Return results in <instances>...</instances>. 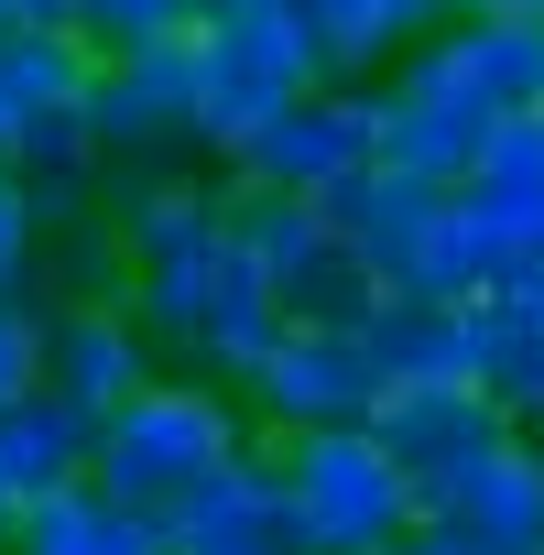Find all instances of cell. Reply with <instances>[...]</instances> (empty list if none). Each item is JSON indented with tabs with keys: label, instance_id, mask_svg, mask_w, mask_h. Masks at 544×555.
<instances>
[{
	"label": "cell",
	"instance_id": "obj_12",
	"mask_svg": "<svg viewBox=\"0 0 544 555\" xmlns=\"http://www.w3.org/2000/svg\"><path fill=\"white\" fill-rule=\"evenodd\" d=\"M381 447H392V468L414 479V512H436L501 436H511V414L490 403V392H381Z\"/></svg>",
	"mask_w": 544,
	"mask_h": 555
},
{
	"label": "cell",
	"instance_id": "obj_2",
	"mask_svg": "<svg viewBox=\"0 0 544 555\" xmlns=\"http://www.w3.org/2000/svg\"><path fill=\"white\" fill-rule=\"evenodd\" d=\"M381 164L414 185H468L479 153L544 99V23H436L381 88Z\"/></svg>",
	"mask_w": 544,
	"mask_h": 555
},
{
	"label": "cell",
	"instance_id": "obj_24",
	"mask_svg": "<svg viewBox=\"0 0 544 555\" xmlns=\"http://www.w3.org/2000/svg\"><path fill=\"white\" fill-rule=\"evenodd\" d=\"M468 196H490V207H544V120H511V131L479 153Z\"/></svg>",
	"mask_w": 544,
	"mask_h": 555
},
{
	"label": "cell",
	"instance_id": "obj_4",
	"mask_svg": "<svg viewBox=\"0 0 544 555\" xmlns=\"http://www.w3.org/2000/svg\"><path fill=\"white\" fill-rule=\"evenodd\" d=\"M196 55V131H207V164H229L261 120H284L295 99L338 88L327 77V44L295 23V12H218L185 34Z\"/></svg>",
	"mask_w": 544,
	"mask_h": 555
},
{
	"label": "cell",
	"instance_id": "obj_5",
	"mask_svg": "<svg viewBox=\"0 0 544 555\" xmlns=\"http://www.w3.org/2000/svg\"><path fill=\"white\" fill-rule=\"evenodd\" d=\"M272 457H284V501H295V544L306 555H381V544H403L425 522L414 479L381 447V425H327V436L272 447Z\"/></svg>",
	"mask_w": 544,
	"mask_h": 555
},
{
	"label": "cell",
	"instance_id": "obj_7",
	"mask_svg": "<svg viewBox=\"0 0 544 555\" xmlns=\"http://www.w3.org/2000/svg\"><path fill=\"white\" fill-rule=\"evenodd\" d=\"M88 131H99V164H109V175H185V164L207 153L185 34L131 44V55H99V77H88Z\"/></svg>",
	"mask_w": 544,
	"mask_h": 555
},
{
	"label": "cell",
	"instance_id": "obj_10",
	"mask_svg": "<svg viewBox=\"0 0 544 555\" xmlns=\"http://www.w3.org/2000/svg\"><path fill=\"white\" fill-rule=\"evenodd\" d=\"M327 218L349 229V250L371 261L381 295H468V272H457V185H414V175L371 164L360 185L327 196Z\"/></svg>",
	"mask_w": 544,
	"mask_h": 555
},
{
	"label": "cell",
	"instance_id": "obj_13",
	"mask_svg": "<svg viewBox=\"0 0 544 555\" xmlns=\"http://www.w3.org/2000/svg\"><path fill=\"white\" fill-rule=\"evenodd\" d=\"M425 522H436L457 555H544V447L511 425Z\"/></svg>",
	"mask_w": 544,
	"mask_h": 555
},
{
	"label": "cell",
	"instance_id": "obj_23",
	"mask_svg": "<svg viewBox=\"0 0 544 555\" xmlns=\"http://www.w3.org/2000/svg\"><path fill=\"white\" fill-rule=\"evenodd\" d=\"M207 0H88V44L99 55H131V44H164V34H196Z\"/></svg>",
	"mask_w": 544,
	"mask_h": 555
},
{
	"label": "cell",
	"instance_id": "obj_27",
	"mask_svg": "<svg viewBox=\"0 0 544 555\" xmlns=\"http://www.w3.org/2000/svg\"><path fill=\"white\" fill-rule=\"evenodd\" d=\"M446 23H544V0H436Z\"/></svg>",
	"mask_w": 544,
	"mask_h": 555
},
{
	"label": "cell",
	"instance_id": "obj_19",
	"mask_svg": "<svg viewBox=\"0 0 544 555\" xmlns=\"http://www.w3.org/2000/svg\"><path fill=\"white\" fill-rule=\"evenodd\" d=\"M12 555H174V533H164L153 512H131L120 490L77 479V490H55V501H23Z\"/></svg>",
	"mask_w": 544,
	"mask_h": 555
},
{
	"label": "cell",
	"instance_id": "obj_21",
	"mask_svg": "<svg viewBox=\"0 0 544 555\" xmlns=\"http://www.w3.org/2000/svg\"><path fill=\"white\" fill-rule=\"evenodd\" d=\"M44 295H131V261H120L109 207H88V218H66L44 240Z\"/></svg>",
	"mask_w": 544,
	"mask_h": 555
},
{
	"label": "cell",
	"instance_id": "obj_25",
	"mask_svg": "<svg viewBox=\"0 0 544 555\" xmlns=\"http://www.w3.org/2000/svg\"><path fill=\"white\" fill-rule=\"evenodd\" d=\"M44 382V306L23 295V306H0V403H23Z\"/></svg>",
	"mask_w": 544,
	"mask_h": 555
},
{
	"label": "cell",
	"instance_id": "obj_9",
	"mask_svg": "<svg viewBox=\"0 0 544 555\" xmlns=\"http://www.w3.org/2000/svg\"><path fill=\"white\" fill-rule=\"evenodd\" d=\"M381 360L360 327H284L272 360L239 382V414L261 447H295V436H327V425H371L381 414Z\"/></svg>",
	"mask_w": 544,
	"mask_h": 555
},
{
	"label": "cell",
	"instance_id": "obj_16",
	"mask_svg": "<svg viewBox=\"0 0 544 555\" xmlns=\"http://www.w3.org/2000/svg\"><path fill=\"white\" fill-rule=\"evenodd\" d=\"M164 533H174V555H306L295 544V501H284V457H272V447H250L239 468H218Z\"/></svg>",
	"mask_w": 544,
	"mask_h": 555
},
{
	"label": "cell",
	"instance_id": "obj_8",
	"mask_svg": "<svg viewBox=\"0 0 544 555\" xmlns=\"http://www.w3.org/2000/svg\"><path fill=\"white\" fill-rule=\"evenodd\" d=\"M381 164V99L371 88H316V99H295L284 120H261L229 164H218V185L229 196H338V185H360Z\"/></svg>",
	"mask_w": 544,
	"mask_h": 555
},
{
	"label": "cell",
	"instance_id": "obj_31",
	"mask_svg": "<svg viewBox=\"0 0 544 555\" xmlns=\"http://www.w3.org/2000/svg\"><path fill=\"white\" fill-rule=\"evenodd\" d=\"M522 436H533V447H544V425H522Z\"/></svg>",
	"mask_w": 544,
	"mask_h": 555
},
{
	"label": "cell",
	"instance_id": "obj_11",
	"mask_svg": "<svg viewBox=\"0 0 544 555\" xmlns=\"http://www.w3.org/2000/svg\"><path fill=\"white\" fill-rule=\"evenodd\" d=\"M44 306V392H66L88 425H109L164 360L131 317V295H34Z\"/></svg>",
	"mask_w": 544,
	"mask_h": 555
},
{
	"label": "cell",
	"instance_id": "obj_3",
	"mask_svg": "<svg viewBox=\"0 0 544 555\" xmlns=\"http://www.w3.org/2000/svg\"><path fill=\"white\" fill-rule=\"evenodd\" d=\"M261 436H250V414H239V392L229 382H196V371H153L109 425H99V490H120L131 512H153V522H174L218 468H239Z\"/></svg>",
	"mask_w": 544,
	"mask_h": 555
},
{
	"label": "cell",
	"instance_id": "obj_6",
	"mask_svg": "<svg viewBox=\"0 0 544 555\" xmlns=\"http://www.w3.org/2000/svg\"><path fill=\"white\" fill-rule=\"evenodd\" d=\"M229 229L261 272V295L284 306V327H371L381 317L371 261L349 250V229L316 196H229Z\"/></svg>",
	"mask_w": 544,
	"mask_h": 555
},
{
	"label": "cell",
	"instance_id": "obj_26",
	"mask_svg": "<svg viewBox=\"0 0 544 555\" xmlns=\"http://www.w3.org/2000/svg\"><path fill=\"white\" fill-rule=\"evenodd\" d=\"M23 34H88V0H12Z\"/></svg>",
	"mask_w": 544,
	"mask_h": 555
},
{
	"label": "cell",
	"instance_id": "obj_1",
	"mask_svg": "<svg viewBox=\"0 0 544 555\" xmlns=\"http://www.w3.org/2000/svg\"><path fill=\"white\" fill-rule=\"evenodd\" d=\"M120 261H131V317L153 338V360L196 371V382H250L284 338V306L261 295V272L229 229V185L218 175H120L109 196Z\"/></svg>",
	"mask_w": 544,
	"mask_h": 555
},
{
	"label": "cell",
	"instance_id": "obj_29",
	"mask_svg": "<svg viewBox=\"0 0 544 555\" xmlns=\"http://www.w3.org/2000/svg\"><path fill=\"white\" fill-rule=\"evenodd\" d=\"M12 533H23V490L0 479V555H12Z\"/></svg>",
	"mask_w": 544,
	"mask_h": 555
},
{
	"label": "cell",
	"instance_id": "obj_30",
	"mask_svg": "<svg viewBox=\"0 0 544 555\" xmlns=\"http://www.w3.org/2000/svg\"><path fill=\"white\" fill-rule=\"evenodd\" d=\"M218 12H284V0H207V23H218Z\"/></svg>",
	"mask_w": 544,
	"mask_h": 555
},
{
	"label": "cell",
	"instance_id": "obj_18",
	"mask_svg": "<svg viewBox=\"0 0 544 555\" xmlns=\"http://www.w3.org/2000/svg\"><path fill=\"white\" fill-rule=\"evenodd\" d=\"M99 468V425L66 403V392H23V403H0V479H12L23 501H55Z\"/></svg>",
	"mask_w": 544,
	"mask_h": 555
},
{
	"label": "cell",
	"instance_id": "obj_32",
	"mask_svg": "<svg viewBox=\"0 0 544 555\" xmlns=\"http://www.w3.org/2000/svg\"><path fill=\"white\" fill-rule=\"evenodd\" d=\"M0 23H12V0H0Z\"/></svg>",
	"mask_w": 544,
	"mask_h": 555
},
{
	"label": "cell",
	"instance_id": "obj_22",
	"mask_svg": "<svg viewBox=\"0 0 544 555\" xmlns=\"http://www.w3.org/2000/svg\"><path fill=\"white\" fill-rule=\"evenodd\" d=\"M44 240H55L44 196H34L23 175H0V306H23V295L44 284Z\"/></svg>",
	"mask_w": 544,
	"mask_h": 555
},
{
	"label": "cell",
	"instance_id": "obj_28",
	"mask_svg": "<svg viewBox=\"0 0 544 555\" xmlns=\"http://www.w3.org/2000/svg\"><path fill=\"white\" fill-rule=\"evenodd\" d=\"M381 555H457V544H446L436 522H414V533H403V544H381Z\"/></svg>",
	"mask_w": 544,
	"mask_h": 555
},
{
	"label": "cell",
	"instance_id": "obj_14",
	"mask_svg": "<svg viewBox=\"0 0 544 555\" xmlns=\"http://www.w3.org/2000/svg\"><path fill=\"white\" fill-rule=\"evenodd\" d=\"M88 77H99V44L88 34H23L0 23V175H23V153L88 109Z\"/></svg>",
	"mask_w": 544,
	"mask_h": 555
},
{
	"label": "cell",
	"instance_id": "obj_20",
	"mask_svg": "<svg viewBox=\"0 0 544 555\" xmlns=\"http://www.w3.org/2000/svg\"><path fill=\"white\" fill-rule=\"evenodd\" d=\"M479 392L511 425H544V284L479 295Z\"/></svg>",
	"mask_w": 544,
	"mask_h": 555
},
{
	"label": "cell",
	"instance_id": "obj_15",
	"mask_svg": "<svg viewBox=\"0 0 544 555\" xmlns=\"http://www.w3.org/2000/svg\"><path fill=\"white\" fill-rule=\"evenodd\" d=\"M360 338L392 392H479V295H381Z\"/></svg>",
	"mask_w": 544,
	"mask_h": 555
},
{
	"label": "cell",
	"instance_id": "obj_17",
	"mask_svg": "<svg viewBox=\"0 0 544 555\" xmlns=\"http://www.w3.org/2000/svg\"><path fill=\"white\" fill-rule=\"evenodd\" d=\"M284 12L327 44V77L338 88H381L446 12H436V0H284Z\"/></svg>",
	"mask_w": 544,
	"mask_h": 555
},
{
	"label": "cell",
	"instance_id": "obj_33",
	"mask_svg": "<svg viewBox=\"0 0 544 555\" xmlns=\"http://www.w3.org/2000/svg\"><path fill=\"white\" fill-rule=\"evenodd\" d=\"M533 120H544V99H533Z\"/></svg>",
	"mask_w": 544,
	"mask_h": 555
}]
</instances>
